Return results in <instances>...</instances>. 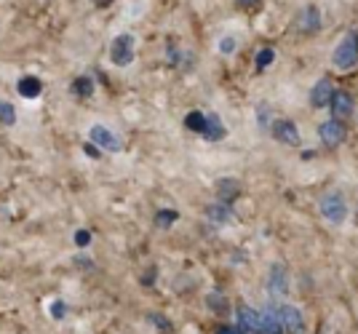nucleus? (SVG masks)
<instances>
[{
  "mask_svg": "<svg viewBox=\"0 0 358 334\" xmlns=\"http://www.w3.org/2000/svg\"><path fill=\"white\" fill-rule=\"evenodd\" d=\"M273 137L278 139L281 145H289V147H297L299 145V131H297V126L292 121H275L273 123Z\"/></svg>",
  "mask_w": 358,
  "mask_h": 334,
  "instance_id": "7",
  "label": "nucleus"
},
{
  "mask_svg": "<svg viewBox=\"0 0 358 334\" xmlns=\"http://www.w3.org/2000/svg\"><path fill=\"white\" fill-rule=\"evenodd\" d=\"M16 123V110L11 102H0V126H14Z\"/></svg>",
  "mask_w": 358,
  "mask_h": 334,
  "instance_id": "19",
  "label": "nucleus"
},
{
  "mask_svg": "<svg viewBox=\"0 0 358 334\" xmlns=\"http://www.w3.org/2000/svg\"><path fill=\"white\" fill-rule=\"evenodd\" d=\"M89 139L94 142V145H99V147H105V150H113L118 152L120 150V139L115 137V131H110L107 126H91L89 129Z\"/></svg>",
  "mask_w": 358,
  "mask_h": 334,
  "instance_id": "6",
  "label": "nucleus"
},
{
  "mask_svg": "<svg viewBox=\"0 0 358 334\" xmlns=\"http://www.w3.org/2000/svg\"><path fill=\"white\" fill-rule=\"evenodd\" d=\"M209 217L214 219V222H227V219H230V209L217 203V206H211L209 209Z\"/></svg>",
  "mask_w": 358,
  "mask_h": 334,
  "instance_id": "21",
  "label": "nucleus"
},
{
  "mask_svg": "<svg viewBox=\"0 0 358 334\" xmlns=\"http://www.w3.org/2000/svg\"><path fill=\"white\" fill-rule=\"evenodd\" d=\"M318 24H321V19H318V11H315V8L302 11V16H299V30H302V32H315V30H318Z\"/></svg>",
  "mask_w": 358,
  "mask_h": 334,
  "instance_id": "16",
  "label": "nucleus"
},
{
  "mask_svg": "<svg viewBox=\"0 0 358 334\" xmlns=\"http://www.w3.org/2000/svg\"><path fill=\"white\" fill-rule=\"evenodd\" d=\"M318 134H321V142H324L327 147H337V145H343L345 137H348V131H345V123L340 121V118H334V121L321 123Z\"/></svg>",
  "mask_w": 358,
  "mask_h": 334,
  "instance_id": "5",
  "label": "nucleus"
},
{
  "mask_svg": "<svg viewBox=\"0 0 358 334\" xmlns=\"http://www.w3.org/2000/svg\"><path fill=\"white\" fill-rule=\"evenodd\" d=\"M51 316H54V319H62V316H64V303L51 305Z\"/></svg>",
  "mask_w": 358,
  "mask_h": 334,
  "instance_id": "27",
  "label": "nucleus"
},
{
  "mask_svg": "<svg viewBox=\"0 0 358 334\" xmlns=\"http://www.w3.org/2000/svg\"><path fill=\"white\" fill-rule=\"evenodd\" d=\"M227 131H224L222 121L217 118V115H209V123H206V131H203V137L211 139V142H217V139H222Z\"/></svg>",
  "mask_w": 358,
  "mask_h": 334,
  "instance_id": "17",
  "label": "nucleus"
},
{
  "mask_svg": "<svg viewBox=\"0 0 358 334\" xmlns=\"http://www.w3.org/2000/svg\"><path fill=\"white\" fill-rule=\"evenodd\" d=\"M206 123H209V115H203L201 110H193V112H187V118H185V126L195 131V134H203L206 131Z\"/></svg>",
  "mask_w": 358,
  "mask_h": 334,
  "instance_id": "15",
  "label": "nucleus"
},
{
  "mask_svg": "<svg viewBox=\"0 0 358 334\" xmlns=\"http://www.w3.org/2000/svg\"><path fill=\"white\" fill-rule=\"evenodd\" d=\"M331 112H334L337 118H348V115L353 112V99L343 92H334L331 94Z\"/></svg>",
  "mask_w": 358,
  "mask_h": 334,
  "instance_id": "12",
  "label": "nucleus"
},
{
  "mask_svg": "<svg viewBox=\"0 0 358 334\" xmlns=\"http://www.w3.org/2000/svg\"><path fill=\"white\" fill-rule=\"evenodd\" d=\"M150 321H152V326H161V329H171V324L164 319V316H150Z\"/></svg>",
  "mask_w": 358,
  "mask_h": 334,
  "instance_id": "25",
  "label": "nucleus"
},
{
  "mask_svg": "<svg viewBox=\"0 0 358 334\" xmlns=\"http://www.w3.org/2000/svg\"><path fill=\"white\" fill-rule=\"evenodd\" d=\"M273 313H275V319L281 324V329H286V332H305V319H302V313H299L297 307H292V305H273Z\"/></svg>",
  "mask_w": 358,
  "mask_h": 334,
  "instance_id": "4",
  "label": "nucleus"
},
{
  "mask_svg": "<svg viewBox=\"0 0 358 334\" xmlns=\"http://www.w3.org/2000/svg\"><path fill=\"white\" fill-rule=\"evenodd\" d=\"M236 316H238V329L243 334L259 332V313H257V310H252V307H243V305H241Z\"/></svg>",
  "mask_w": 358,
  "mask_h": 334,
  "instance_id": "11",
  "label": "nucleus"
},
{
  "mask_svg": "<svg viewBox=\"0 0 358 334\" xmlns=\"http://www.w3.org/2000/svg\"><path fill=\"white\" fill-rule=\"evenodd\" d=\"M16 92H19V96H24V99H38V96L43 94V80H41V78H35V75L19 78Z\"/></svg>",
  "mask_w": 358,
  "mask_h": 334,
  "instance_id": "8",
  "label": "nucleus"
},
{
  "mask_svg": "<svg viewBox=\"0 0 358 334\" xmlns=\"http://www.w3.org/2000/svg\"><path fill=\"white\" fill-rule=\"evenodd\" d=\"M241 6H257V3H259V0H238Z\"/></svg>",
  "mask_w": 358,
  "mask_h": 334,
  "instance_id": "29",
  "label": "nucleus"
},
{
  "mask_svg": "<svg viewBox=\"0 0 358 334\" xmlns=\"http://www.w3.org/2000/svg\"><path fill=\"white\" fill-rule=\"evenodd\" d=\"M206 303H209V307L214 310V313H224V310H227V300H224V294H217V291H214V294L206 297Z\"/></svg>",
  "mask_w": 358,
  "mask_h": 334,
  "instance_id": "20",
  "label": "nucleus"
},
{
  "mask_svg": "<svg viewBox=\"0 0 358 334\" xmlns=\"http://www.w3.org/2000/svg\"><path fill=\"white\" fill-rule=\"evenodd\" d=\"M75 243H78V246H89V243H91L89 230H78V233H75Z\"/></svg>",
  "mask_w": 358,
  "mask_h": 334,
  "instance_id": "23",
  "label": "nucleus"
},
{
  "mask_svg": "<svg viewBox=\"0 0 358 334\" xmlns=\"http://www.w3.org/2000/svg\"><path fill=\"white\" fill-rule=\"evenodd\" d=\"M321 217L331 222V225H340L345 217H348V206H345V198L340 193H329L321 198Z\"/></svg>",
  "mask_w": 358,
  "mask_h": 334,
  "instance_id": "2",
  "label": "nucleus"
},
{
  "mask_svg": "<svg viewBox=\"0 0 358 334\" xmlns=\"http://www.w3.org/2000/svg\"><path fill=\"white\" fill-rule=\"evenodd\" d=\"M86 155H89V158H99V155H102V152H99V145H94V142L86 145Z\"/></svg>",
  "mask_w": 358,
  "mask_h": 334,
  "instance_id": "28",
  "label": "nucleus"
},
{
  "mask_svg": "<svg viewBox=\"0 0 358 334\" xmlns=\"http://www.w3.org/2000/svg\"><path fill=\"white\" fill-rule=\"evenodd\" d=\"M217 193H220V201L230 203V201H236L241 196V184L236 180H222V182L217 184Z\"/></svg>",
  "mask_w": 358,
  "mask_h": 334,
  "instance_id": "14",
  "label": "nucleus"
},
{
  "mask_svg": "<svg viewBox=\"0 0 358 334\" xmlns=\"http://www.w3.org/2000/svg\"><path fill=\"white\" fill-rule=\"evenodd\" d=\"M257 115H259V126H265V123H268V118H270L268 107L259 105V107H257Z\"/></svg>",
  "mask_w": 358,
  "mask_h": 334,
  "instance_id": "26",
  "label": "nucleus"
},
{
  "mask_svg": "<svg viewBox=\"0 0 358 334\" xmlns=\"http://www.w3.org/2000/svg\"><path fill=\"white\" fill-rule=\"evenodd\" d=\"M110 59L115 67H129L134 61V38L131 35H118L110 46Z\"/></svg>",
  "mask_w": 358,
  "mask_h": 334,
  "instance_id": "3",
  "label": "nucleus"
},
{
  "mask_svg": "<svg viewBox=\"0 0 358 334\" xmlns=\"http://www.w3.org/2000/svg\"><path fill=\"white\" fill-rule=\"evenodd\" d=\"M273 59H275V51H273V48H262V51L257 54V67H259V70H265Z\"/></svg>",
  "mask_w": 358,
  "mask_h": 334,
  "instance_id": "22",
  "label": "nucleus"
},
{
  "mask_svg": "<svg viewBox=\"0 0 358 334\" xmlns=\"http://www.w3.org/2000/svg\"><path fill=\"white\" fill-rule=\"evenodd\" d=\"M96 3H99V6H107V3H110V0H96Z\"/></svg>",
  "mask_w": 358,
  "mask_h": 334,
  "instance_id": "30",
  "label": "nucleus"
},
{
  "mask_svg": "<svg viewBox=\"0 0 358 334\" xmlns=\"http://www.w3.org/2000/svg\"><path fill=\"white\" fill-rule=\"evenodd\" d=\"M70 92H73L75 96H80V99H89V96H94V78H91V75L75 78L73 83H70Z\"/></svg>",
  "mask_w": 358,
  "mask_h": 334,
  "instance_id": "13",
  "label": "nucleus"
},
{
  "mask_svg": "<svg viewBox=\"0 0 358 334\" xmlns=\"http://www.w3.org/2000/svg\"><path fill=\"white\" fill-rule=\"evenodd\" d=\"M268 289L273 297H284L286 291H289V284H286V270L281 265H273L270 268V281H268Z\"/></svg>",
  "mask_w": 358,
  "mask_h": 334,
  "instance_id": "10",
  "label": "nucleus"
},
{
  "mask_svg": "<svg viewBox=\"0 0 358 334\" xmlns=\"http://www.w3.org/2000/svg\"><path fill=\"white\" fill-rule=\"evenodd\" d=\"M331 94H334L331 80H329V78H321V80L313 86V92H310V105H313V107H327L329 102H331Z\"/></svg>",
  "mask_w": 358,
  "mask_h": 334,
  "instance_id": "9",
  "label": "nucleus"
},
{
  "mask_svg": "<svg viewBox=\"0 0 358 334\" xmlns=\"http://www.w3.org/2000/svg\"><path fill=\"white\" fill-rule=\"evenodd\" d=\"M177 219H179V214L174 212V209H158V212H155V225H158V228H171Z\"/></svg>",
  "mask_w": 358,
  "mask_h": 334,
  "instance_id": "18",
  "label": "nucleus"
},
{
  "mask_svg": "<svg viewBox=\"0 0 358 334\" xmlns=\"http://www.w3.org/2000/svg\"><path fill=\"white\" fill-rule=\"evenodd\" d=\"M220 51H222V54H233V51H236V41H233V38L220 41Z\"/></svg>",
  "mask_w": 358,
  "mask_h": 334,
  "instance_id": "24",
  "label": "nucleus"
},
{
  "mask_svg": "<svg viewBox=\"0 0 358 334\" xmlns=\"http://www.w3.org/2000/svg\"><path fill=\"white\" fill-rule=\"evenodd\" d=\"M358 64V32L345 35L343 43L334 48V67L340 70H353Z\"/></svg>",
  "mask_w": 358,
  "mask_h": 334,
  "instance_id": "1",
  "label": "nucleus"
}]
</instances>
